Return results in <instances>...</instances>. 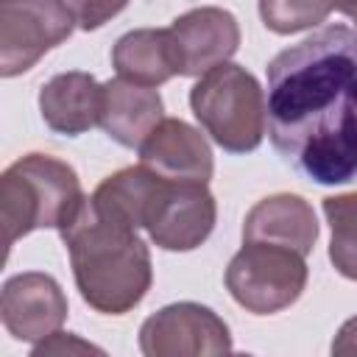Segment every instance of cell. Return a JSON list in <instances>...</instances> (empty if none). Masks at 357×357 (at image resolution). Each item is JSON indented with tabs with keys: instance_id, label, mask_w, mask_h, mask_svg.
Here are the masks:
<instances>
[{
	"instance_id": "16",
	"label": "cell",
	"mask_w": 357,
	"mask_h": 357,
	"mask_svg": "<svg viewBox=\"0 0 357 357\" xmlns=\"http://www.w3.org/2000/svg\"><path fill=\"white\" fill-rule=\"evenodd\" d=\"M324 215L329 223V259L335 271L357 282V190L324 198Z\"/></svg>"
},
{
	"instance_id": "3",
	"label": "cell",
	"mask_w": 357,
	"mask_h": 357,
	"mask_svg": "<svg viewBox=\"0 0 357 357\" xmlns=\"http://www.w3.org/2000/svg\"><path fill=\"white\" fill-rule=\"evenodd\" d=\"M86 204L78 173L50 156L28 153L8 165L0 176V220L6 251L36 231V229H64Z\"/></svg>"
},
{
	"instance_id": "4",
	"label": "cell",
	"mask_w": 357,
	"mask_h": 357,
	"mask_svg": "<svg viewBox=\"0 0 357 357\" xmlns=\"http://www.w3.org/2000/svg\"><path fill=\"white\" fill-rule=\"evenodd\" d=\"M190 109L201 128L229 153H251L268 128V100L259 81L240 64L223 61L198 75Z\"/></svg>"
},
{
	"instance_id": "9",
	"label": "cell",
	"mask_w": 357,
	"mask_h": 357,
	"mask_svg": "<svg viewBox=\"0 0 357 357\" xmlns=\"http://www.w3.org/2000/svg\"><path fill=\"white\" fill-rule=\"evenodd\" d=\"M0 321L14 340L36 346L67 321V296L50 273H17L0 290Z\"/></svg>"
},
{
	"instance_id": "5",
	"label": "cell",
	"mask_w": 357,
	"mask_h": 357,
	"mask_svg": "<svg viewBox=\"0 0 357 357\" xmlns=\"http://www.w3.org/2000/svg\"><path fill=\"white\" fill-rule=\"evenodd\" d=\"M307 257L276 243H243L226 268L229 296L254 315L296 304L307 287Z\"/></svg>"
},
{
	"instance_id": "15",
	"label": "cell",
	"mask_w": 357,
	"mask_h": 357,
	"mask_svg": "<svg viewBox=\"0 0 357 357\" xmlns=\"http://www.w3.org/2000/svg\"><path fill=\"white\" fill-rule=\"evenodd\" d=\"M112 67L117 78L139 86H159L178 75L173 39L167 28H137L123 33L112 47Z\"/></svg>"
},
{
	"instance_id": "12",
	"label": "cell",
	"mask_w": 357,
	"mask_h": 357,
	"mask_svg": "<svg viewBox=\"0 0 357 357\" xmlns=\"http://www.w3.org/2000/svg\"><path fill=\"white\" fill-rule=\"evenodd\" d=\"M318 240V220L310 206L296 192H276L257 201L243 223V243H276L298 254H310Z\"/></svg>"
},
{
	"instance_id": "2",
	"label": "cell",
	"mask_w": 357,
	"mask_h": 357,
	"mask_svg": "<svg viewBox=\"0 0 357 357\" xmlns=\"http://www.w3.org/2000/svg\"><path fill=\"white\" fill-rule=\"evenodd\" d=\"M81 298L103 315L134 310L153 282L151 251L134 226L100 215L92 201L59 231Z\"/></svg>"
},
{
	"instance_id": "17",
	"label": "cell",
	"mask_w": 357,
	"mask_h": 357,
	"mask_svg": "<svg viewBox=\"0 0 357 357\" xmlns=\"http://www.w3.org/2000/svg\"><path fill=\"white\" fill-rule=\"evenodd\" d=\"M257 6L262 25L282 36L321 25L332 11L329 0H257Z\"/></svg>"
},
{
	"instance_id": "14",
	"label": "cell",
	"mask_w": 357,
	"mask_h": 357,
	"mask_svg": "<svg viewBox=\"0 0 357 357\" xmlns=\"http://www.w3.org/2000/svg\"><path fill=\"white\" fill-rule=\"evenodd\" d=\"M103 84L95 75L70 70L53 75L39 89V114L45 126L64 137H78L100 123Z\"/></svg>"
},
{
	"instance_id": "1",
	"label": "cell",
	"mask_w": 357,
	"mask_h": 357,
	"mask_svg": "<svg viewBox=\"0 0 357 357\" xmlns=\"http://www.w3.org/2000/svg\"><path fill=\"white\" fill-rule=\"evenodd\" d=\"M268 137L315 184L357 178V31L326 25L268 61Z\"/></svg>"
},
{
	"instance_id": "11",
	"label": "cell",
	"mask_w": 357,
	"mask_h": 357,
	"mask_svg": "<svg viewBox=\"0 0 357 357\" xmlns=\"http://www.w3.org/2000/svg\"><path fill=\"white\" fill-rule=\"evenodd\" d=\"M139 165L170 181H209L215 159L206 137L178 117H165L137 148Z\"/></svg>"
},
{
	"instance_id": "10",
	"label": "cell",
	"mask_w": 357,
	"mask_h": 357,
	"mask_svg": "<svg viewBox=\"0 0 357 357\" xmlns=\"http://www.w3.org/2000/svg\"><path fill=\"white\" fill-rule=\"evenodd\" d=\"M167 31L178 75H204L229 61L240 47V25L234 14L218 6H201L181 14Z\"/></svg>"
},
{
	"instance_id": "21",
	"label": "cell",
	"mask_w": 357,
	"mask_h": 357,
	"mask_svg": "<svg viewBox=\"0 0 357 357\" xmlns=\"http://www.w3.org/2000/svg\"><path fill=\"white\" fill-rule=\"evenodd\" d=\"M332 8H337L343 17H349L354 25H357V0H329Z\"/></svg>"
},
{
	"instance_id": "18",
	"label": "cell",
	"mask_w": 357,
	"mask_h": 357,
	"mask_svg": "<svg viewBox=\"0 0 357 357\" xmlns=\"http://www.w3.org/2000/svg\"><path fill=\"white\" fill-rule=\"evenodd\" d=\"M126 6L128 0H70V8L81 31H98L112 17H117Z\"/></svg>"
},
{
	"instance_id": "13",
	"label": "cell",
	"mask_w": 357,
	"mask_h": 357,
	"mask_svg": "<svg viewBox=\"0 0 357 357\" xmlns=\"http://www.w3.org/2000/svg\"><path fill=\"white\" fill-rule=\"evenodd\" d=\"M162 120H165V103L153 86H139L126 78H112L103 84L98 126L117 145L139 148Z\"/></svg>"
},
{
	"instance_id": "8",
	"label": "cell",
	"mask_w": 357,
	"mask_h": 357,
	"mask_svg": "<svg viewBox=\"0 0 357 357\" xmlns=\"http://www.w3.org/2000/svg\"><path fill=\"white\" fill-rule=\"evenodd\" d=\"M218 204L204 181L165 178L145 231L165 251H192L206 243L215 229Z\"/></svg>"
},
{
	"instance_id": "7",
	"label": "cell",
	"mask_w": 357,
	"mask_h": 357,
	"mask_svg": "<svg viewBox=\"0 0 357 357\" xmlns=\"http://www.w3.org/2000/svg\"><path fill=\"white\" fill-rule=\"evenodd\" d=\"M139 351L145 357L229 354L231 332L229 324L215 310L195 301H176L142 321Z\"/></svg>"
},
{
	"instance_id": "6",
	"label": "cell",
	"mask_w": 357,
	"mask_h": 357,
	"mask_svg": "<svg viewBox=\"0 0 357 357\" xmlns=\"http://www.w3.org/2000/svg\"><path fill=\"white\" fill-rule=\"evenodd\" d=\"M75 25L67 0H0V75L28 73Z\"/></svg>"
},
{
	"instance_id": "19",
	"label": "cell",
	"mask_w": 357,
	"mask_h": 357,
	"mask_svg": "<svg viewBox=\"0 0 357 357\" xmlns=\"http://www.w3.org/2000/svg\"><path fill=\"white\" fill-rule=\"evenodd\" d=\"M86 351L103 354V349H98V346L81 340V337L73 335V332H61V329L33 346V357H42V354H86Z\"/></svg>"
},
{
	"instance_id": "20",
	"label": "cell",
	"mask_w": 357,
	"mask_h": 357,
	"mask_svg": "<svg viewBox=\"0 0 357 357\" xmlns=\"http://www.w3.org/2000/svg\"><path fill=\"white\" fill-rule=\"evenodd\" d=\"M354 351H357V315L349 318L332 340V354H354Z\"/></svg>"
}]
</instances>
